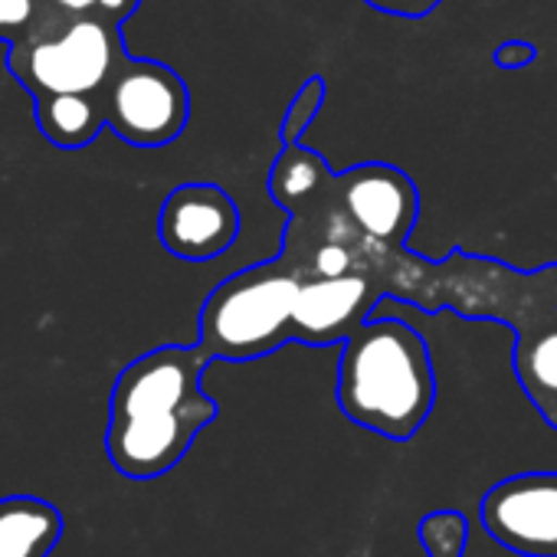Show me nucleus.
<instances>
[{
  "mask_svg": "<svg viewBox=\"0 0 557 557\" xmlns=\"http://www.w3.org/2000/svg\"><path fill=\"white\" fill-rule=\"evenodd\" d=\"M207 364L210 358L197 345H164L125 364L112 387L106 430L115 472L145 482L187 456L200 430L220 413V404L200 387Z\"/></svg>",
  "mask_w": 557,
  "mask_h": 557,
  "instance_id": "obj_1",
  "label": "nucleus"
},
{
  "mask_svg": "<svg viewBox=\"0 0 557 557\" xmlns=\"http://www.w3.org/2000/svg\"><path fill=\"white\" fill-rule=\"evenodd\" d=\"M335 400L361 430L394 443L413 440L436 404L426 338L404 319L371 315L342 345Z\"/></svg>",
  "mask_w": 557,
  "mask_h": 557,
  "instance_id": "obj_2",
  "label": "nucleus"
},
{
  "mask_svg": "<svg viewBox=\"0 0 557 557\" xmlns=\"http://www.w3.org/2000/svg\"><path fill=\"white\" fill-rule=\"evenodd\" d=\"M302 283V269L283 252L233 272L200 309L197 348L210 361H256L289 345Z\"/></svg>",
  "mask_w": 557,
  "mask_h": 557,
  "instance_id": "obj_3",
  "label": "nucleus"
},
{
  "mask_svg": "<svg viewBox=\"0 0 557 557\" xmlns=\"http://www.w3.org/2000/svg\"><path fill=\"white\" fill-rule=\"evenodd\" d=\"M122 27L106 17H60L8 53L11 76L34 96H99L125 57Z\"/></svg>",
  "mask_w": 557,
  "mask_h": 557,
  "instance_id": "obj_4",
  "label": "nucleus"
},
{
  "mask_svg": "<svg viewBox=\"0 0 557 557\" xmlns=\"http://www.w3.org/2000/svg\"><path fill=\"white\" fill-rule=\"evenodd\" d=\"M106 125L135 148H164L190 119V92L181 73L154 60L122 57L99 92Z\"/></svg>",
  "mask_w": 557,
  "mask_h": 557,
  "instance_id": "obj_5",
  "label": "nucleus"
},
{
  "mask_svg": "<svg viewBox=\"0 0 557 557\" xmlns=\"http://www.w3.org/2000/svg\"><path fill=\"white\" fill-rule=\"evenodd\" d=\"M335 203L374 252L404 249L420 213V194L413 181L400 168L377 161L338 174Z\"/></svg>",
  "mask_w": 557,
  "mask_h": 557,
  "instance_id": "obj_6",
  "label": "nucleus"
},
{
  "mask_svg": "<svg viewBox=\"0 0 557 557\" xmlns=\"http://www.w3.org/2000/svg\"><path fill=\"white\" fill-rule=\"evenodd\" d=\"M482 524L521 557H557V472H518L482 498Z\"/></svg>",
  "mask_w": 557,
  "mask_h": 557,
  "instance_id": "obj_7",
  "label": "nucleus"
},
{
  "mask_svg": "<svg viewBox=\"0 0 557 557\" xmlns=\"http://www.w3.org/2000/svg\"><path fill=\"white\" fill-rule=\"evenodd\" d=\"M243 230L236 200L220 184H181L158 213L161 246L187 262H207L223 256Z\"/></svg>",
  "mask_w": 557,
  "mask_h": 557,
  "instance_id": "obj_8",
  "label": "nucleus"
},
{
  "mask_svg": "<svg viewBox=\"0 0 557 557\" xmlns=\"http://www.w3.org/2000/svg\"><path fill=\"white\" fill-rule=\"evenodd\" d=\"M377 299L381 286L364 265L335 278H306L293 312V342L309 348L345 345L371 319Z\"/></svg>",
  "mask_w": 557,
  "mask_h": 557,
  "instance_id": "obj_9",
  "label": "nucleus"
},
{
  "mask_svg": "<svg viewBox=\"0 0 557 557\" xmlns=\"http://www.w3.org/2000/svg\"><path fill=\"white\" fill-rule=\"evenodd\" d=\"M335 177L325 158L302 141H283L272 171H269V194L272 200L299 216L309 226H322L338 210L335 203Z\"/></svg>",
  "mask_w": 557,
  "mask_h": 557,
  "instance_id": "obj_10",
  "label": "nucleus"
},
{
  "mask_svg": "<svg viewBox=\"0 0 557 557\" xmlns=\"http://www.w3.org/2000/svg\"><path fill=\"white\" fill-rule=\"evenodd\" d=\"M63 537L57 505L34 495L0 498V557H50Z\"/></svg>",
  "mask_w": 557,
  "mask_h": 557,
  "instance_id": "obj_11",
  "label": "nucleus"
},
{
  "mask_svg": "<svg viewBox=\"0 0 557 557\" xmlns=\"http://www.w3.org/2000/svg\"><path fill=\"white\" fill-rule=\"evenodd\" d=\"M515 377L544 423L557 430V322L537 332L518 329Z\"/></svg>",
  "mask_w": 557,
  "mask_h": 557,
  "instance_id": "obj_12",
  "label": "nucleus"
},
{
  "mask_svg": "<svg viewBox=\"0 0 557 557\" xmlns=\"http://www.w3.org/2000/svg\"><path fill=\"white\" fill-rule=\"evenodd\" d=\"M34 102H37V128L50 145L63 151H79L92 145L106 128V109L99 96L60 92V96H40Z\"/></svg>",
  "mask_w": 557,
  "mask_h": 557,
  "instance_id": "obj_13",
  "label": "nucleus"
},
{
  "mask_svg": "<svg viewBox=\"0 0 557 557\" xmlns=\"http://www.w3.org/2000/svg\"><path fill=\"white\" fill-rule=\"evenodd\" d=\"M417 537L426 557H462L469 541V521L456 508H440L423 515V521L417 524Z\"/></svg>",
  "mask_w": 557,
  "mask_h": 557,
  "instance_id": "obj_14",
  "label": "nucleus"
},
{
  "mask_svg": "<svg viewBox=\"0 0 557 557\" xmlns=\"http://www.w3.org/2000/svg\"><path fill=\"white\" fill-rule=\"evenodd\" d=\"M60 17L70 14H60L50 0H0V44H24Z\"/></svg>",
  "mask_w": 557,
  "mask_h": 557,
  "instance_id": "obj_15",
  "label": "nucleus"
},
{
  "mask_svg": "<svg viewBox=\"0 0 557 557\" xmlns=\"http://www.w3.org/2000/svg\"><path fill=\"white\" fill-rule=\"evenodd\" d=\"M322 102H325V79H322V76H312V79L299 89V96L293 99V106H289V112H286V119H283V128H278L283 141H302V135H306V128L312 125V119L319 115Z\"/></svg>",
  "mask_w": 557,
  "mask_h": 557,
  "instance_id": "obj_16",
  "label": "nucleus"
},
{
  "mask_svg": "<svg viewBox=\"0 0 557 557\" xmlns=\"http://www.w3.org/2000/svg\"><path fill=\"white\" fill-rule=\"evenodd\" d=\"M364 4L377 14H387V17L420 21V17H430L443 0H364Z\"/></svg>",
  "mask_w": 557,
  "mask_h": 557,
  "instance_id": "obj_17",
  "label": "nucleus"
},
{
  "mask_svg": "<svg viewBox=\"0 0 557 557\" xmlns=\"http://www.w3.org/2000/svg\"><path fill=\"white\" fill-rule=\"evenodd\" d=\"M537 60V47L528 44V40H505L502 47H495L492 53V63L498 70H524Z\"/></svg>",
  "mask_w": 557,
  "mask_h": 557,
  "instance_id": "obj_18",
  "label": "nucleus"
},
{
  "mask_svg": "<svg viewBox=\"0 0 557 557\" xmlns=\"http://www.w3.org/2000/svg\"><path fill=\"white\" fill-rule=\"evenodd\" d=\"M50 4L70 17H99V0H50Z\"/></svg>",
  "mask_w": 557,
  "mask_h": 557,
  "instance_id": "obj_19",
  "label": "nucleus"
}]
</instances>
